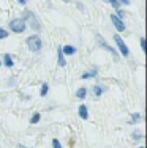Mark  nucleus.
I'll return each mask as SVG.
<instances>
[{
    "mask_svg": "<svg viewBox=\"0 0 147 148\" xmlns=\"http://www.w3.org/2000/svg\"><path fill=\"white\" fill-rule=\"evenodd\" d=\"M111 21H112L114 27H115V29H117L119 32H124V30H125V24L122 22V19H119V17L115 16V14L111 16Z\"/></svg>",
    "mask_w": 147,
    "mask_h": 148,
    "instance_id": "nucleus-6",
    "label": "nucleus"
},
{
    "mask_svg": "<svg viewBox=\"0 0 147 148\" xmlns=\"http://www.w3.org/2000/svg\"><path fill=\"white\" fill-rule=\"evenodd\" d=\"M52 148H62L60 142H59L57 139H54V140H52Z\"/></svg>",
    "mask_w": 147,
    "mask_h": 148,
    "instance_id": "nucleus-18",
    "label": "nucleus"
},
{
    "mask_svg": "<svg viewBox=\"0 0 147 148\" xmlns=\"http://www.w3.org/2000/svg\"><path fill=\"white\" fill-rule=\"evenodd\" d=\"M139 118H141V115H139V114H133L131 115V121H138Z\"/></svg>",
    "mask_w": 147,
    "mask_h": 148,
    "instance_id": "nucleus-19",
    "label": "nucleus"
},
{
    "mask_svg": "<svg viewBox=\"0 0 147 148\" xmlns=\"http://www.w3.org/2000/svg\"><path fill=\"white\" fill-rule=\"evenodd\" d=\"M93 93H95V96H100L101 93H103V88H101V87H93Z\"/></svg>",
    "mask_w": 147,
    "mask_h": 148,
    "instance_id": "nucleus-16",
    "label": "nucleus"
},
{
    "mask_svg": "<svg viewBox=\"0 0 147 148\" xmlns=\"http://www.w3.org/2000/svg\"><path fill=\"white\" fill-rule=\"evenodd\" d=\"M139 148H144V147H139Z\"/></svg>",
    "mask_w": 147,
    "mask_h": 148,
    "instance_id": "nucleus-24",
    "label": "nucleus"
},
{
    "mask_svg": "<svg viewBox=\"0 0 147 148\" xmlns=\"http://www.w3.org/2000/svg\"><path fill=\"white\" fill-rule=\"evenodd\" d=\"M79 117H81L82 120H87L89 118V112H87V107L84 104L79 106Z\"/></svg>",
    "mask_w": 147,
    "mask_h": 148,
    "instance_id": "nucleus-7",
    "label": "nucleus"
},
{
    "mask_svg": "<svg viewBox=\"0 0 147 148\" xmlns=\"http://www.w3.org/2000/svg\"><path fill=\"white\" fill-rule=\"evenodd\" d=\"M141 47H142V51H146V40L144 38H141Z\"/></svg>",
    "mask_w": 147,
    "mask_h": 148,
    "instance_id": "nucleus-20",
    "label": "nucleus"
},
{
    "mask_svg": "<svg viewBox=\"0 0 147 148\" xmlns=\"http://www.w3.org/2000/svg\"><path fill=\"white\" fill-rule=\"evenodd\" d=\"M10 30L14 32V33H22L26 30V22L22 19H13L10 22Z\"/></svg>",
    "mask_w": 147,
    "mask_h": 148,
    "instance_id": "nucleus-3",
    "label": "nucleus"
},
{
    "mask_svg": "<svg viewBox=\"0 0 147 148\" xmlns=\"http://www.w3.org/2000/svg\"><path fill=\"white\" fill-rule=\"evenodd\" d=\"M97 40H98V44H100V46H101V47H104V49H106V51H109V52H111V54H112V55H114V57H115V58H119V55H117V52H115V51H114V49H112V46H109V44H108V43H106V41H104V38H103V36H101V35H97Z\"/></svg>",
    "mask_w": 147,
    "mask_h": 148,
    "instance_id": "nucleus-5",
    "label": "nucleus"
},
{
    "mask_svg": "<svg viewBox=\"0 0 147 148\" xmlns=\"http://www.w3.org/2000/svg\"><path fill=\"white\" fill-rule=\"evenodd\" d=\"M48 90H49V85L46 82L43 84V85H41V91H40V95L41 96H46V93H48Z\"/></svg>",
    "mask_w": 147,
    "mask_h": 148,
    "instance_id": "nucleus-13",
    "label": "nucleus"
},
{
    "mask_svg": "<svg viewBox=\"0 0 147 148\" xmlns=\"http://www.w3.org/2000/svg\"><path fill=\"white\" fill-rule=\"evenodd\" d=\"M57 55H59V65H60V66H65L66 62H65V58H63V52H62V47L57 49Z\"/></svg>",
    "mask_w": 147,
    "mask_h": 148,
    "instance_id": "nucleus-11",
    "label": "nucleus"
},
{
    "mask_svg": "<svg viewBox=\"0 0 147 148\" xmlns=\"http://www.w3.org/2000/svg\"><path fill=\"white\" fill-rule=\"evenodd\" d=\"M62 52L66 55H73V54H76V47L75 46H63V47H62Z\"/></svg>",
    "mask_w": 147,
    "mask_h": 148,
    "instance_id": "nucleus-8",
    "label": "nucleus"
},
{
    "mask_svg": "<svg viewBox=\"0 0 147 148\" xmlns=\"http://www.w3.org/2000/svg\"><path fill=\"white\" fill-rule=\"evenodd\" d=\"M3 62H5V66H8V68H11L13 65H14V62H13V57L10 54H5L3 55Z\"/></svg>",
    "mask_w": 147,
    "mask_h": 148,
    "instance_id": "nucleus-9",
    "label": "nucleus"
},
{
    "mask_svg": "<svg viewBox=\"0 0 147 148\" xmlns=\"http://www.w3.org/2000/svg\"><path fill=\"white\" fill-rule=\"evenodd\" d=\"M86 95H87V90L86 88H79L78 91H76V96H78L79 99H84V98H86Z\"/></svg>",
    "mask_w": 147,
    "mask_h": 148,
    "instance_id": "nucleus-12",
    "label": "nucleus"
},
{
    "mask_svg": "<svg viewBox=\"0 0 147 148\" xmlns=\"http://www.w3.org/2000/svg\"><path fill=\"white\" fill-rule=\"evenodd\" d=\"M41 46H43V43H41V38H40V36H37V35H32V36L27 38V47H29L32 52L40 51Z\"/></svg>",
    "mask_w": 147,
    "mask_h": 148,
    "instance_id": "nucleus-2",
    "label": "nucleus"
},
{
    "mask_svg": "<svg viewBox=\"0 0 147 148\" xmlns=\"http://www.w3.org/2000/svg\"><path fill=\"white\" fill-rule=\"evenodd\" d=\"M19 148H29V147H24V145H21V147H19Z\"/></svg>",
    "mask_w": 147,
    "mask_h": 148,
    "instance_id": "nucleus-23",
    "label": "nucleus"
},
{
    "mask_svg": "<svg viewBox=\"0 0 147 148\" xmlns=\"http://www.w3.org/2000/svg\"><path fill=\"white\" fill-rule=\"evenodd\" d=\"M17 2H19V3H22V5H24V3H26V0H17Z\"/></svg>",
    "mask_w": 147,
    "mask_h": 148,
    "instance_id": "nucleus-22",
    "label": "nucleus"
},
{
    "mask_svg": "<svg viewBox=\"0 0 147 148\" xmlns=\"http://www.w3.org/2000/svg\"><path fill=\"white\" fill-rule=\"evenodd\" d=\"M104 2L111 3V5H112L115 10H119V6H120V2H119V0H104Z\"/></svg>",
    "mask_w": 147,
    "mask_h": 148,
    "instance_id": "nucleus-15",
    "label": "nucleus"
},
{
    "mask_svg": "<svg viewBox=\"0 0 147 148\" xmlns=\"http://www.w3.org/2000/svg\"><path fill=\"white\" fill-rule=\"evenodd\" d=\"M40 118H41V115H40V114L32 115V118H30V125H35V123H38V121H40Z\"/></svg>",
    "mask_w": 147,
    "mask_h": 148,
    "instance_id": "nucleus-14",
    "label": "nucleus"
},
{
    "mask_svg": "<svg viewBox=\"0 0 147 148\" xmlns=\"http://www.w3.org/2000/svg\"><path fill=\"white\" fill-rule=\"evenodd\" d=\"M97 73H98V69L97 68H93L92 71H86L82 74V79H90V77H95L97 76Z\"/></svg>",
    "mask_w": 147,
    "mask_h": 148,
    "instance_id": "nucleus-10",
    "label": "nucleus"
},
{
    "mask_svg": "<svg viewBox=\"0 0 147 148\" xmlns=\"http://www.w3.org/2000/svg\"><path fill=\"white\" fill-rule=\"evenodd\" d=\"M114 41H115V44L119 46V49H120V52H122V55L124 57H127L128 54H130V51H128V47H127V44L122 41V38L119 36V35H114Z\"/></svg>",
    "mask_w": 147,
    "mask_h": 148,
    "instance_id": "nucleus-4",
    "label": "nucleus"
},
{
    "mask_svg": "<svg viewBox=\"0 0 147 148\" xmlns=\"http://www.w3.org/2000/svg\"><path fill=\"white\" fill-rule=\"evenodd\" d=\"M22 21H24V22H29L30 27H32L33 30H40L41 29V24H40V21H38V17L35 16L32 11H29V10H26V11H24Z\"/></svg>",
    "mask_w": 147,
    "mask_h": 148,
    "instance_id": "nucleus-1",
    "label": "nucleus"
},
{
    "mask_svg": "<svg viewBox=\"0 0 147 148\" xmlns=\"http://www.w3.org/2000/svg\"><path fill=\"white\" fill-rule=\"evenodd\" d=\"M117 11H119L117 13V14H119L117 17H119V19H122V17H124V11H122V10H117Z\"/></svg>",
    "mask_w": 147,
    "mask_h": 148,
    "instance_id": "nucleus-21",
    "label": "nucleus"
},
{
    "mask_svg": "<svg viewBox=\"0 0 147 148\" xmlns=\"http://www.w3.org/2000/svg\"><path fill=\"white\" fill-rule=\"evenodd\" d=\"M6 36H8V32L3 30V29H0V40H5Z\"/></svg>",
    "mask_w": 147,
    "mask_h": 148,
    "instance_id": "nucleus-17",
    "label": "nucleus"
},
{
    "mask_svg": "<svg viewBox=\"0 0 147 148\" xmlns=\"http://www.w3.org/2000/svg\"><path fill=\"white\" fill-rule=\"evenodd\" d=\"M0 65H2V63H0Z\"/></svg>",
    "mask_w": 147,
    "mask_h": 148,
    "instance_id": "nucleus-25",
    "label": "nucleus"
}]
</instances>
